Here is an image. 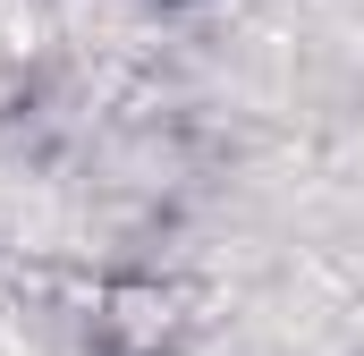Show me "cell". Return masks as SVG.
<instances>
[{"label": "cell", "instance_id": "1", "mask_svg": "<svg viewBox=\"0 0 364 356\" xmlns=\"http://www.w3.org/2000/svg\"><path fill=\"white\" fill-rule=\"evenodd\" d=\"M153 9H195V0H153Z\"/></svg>", "mask_w": 364, "mask_h": 356}]
</instances>
